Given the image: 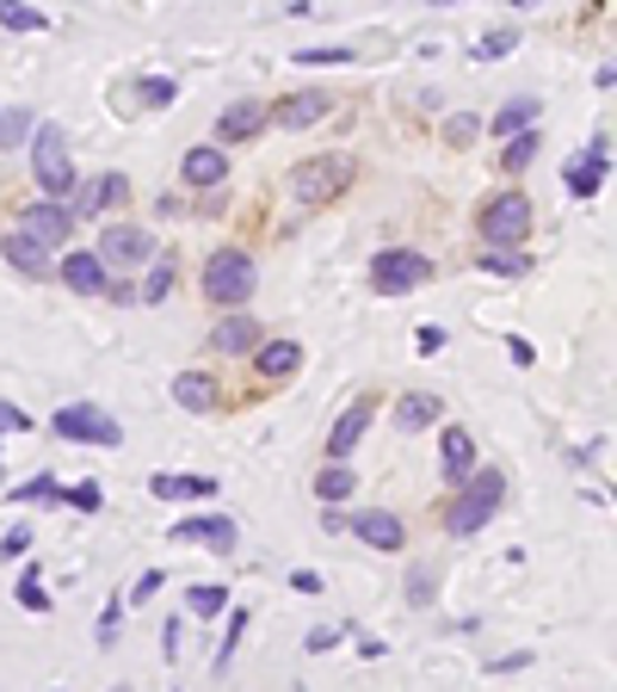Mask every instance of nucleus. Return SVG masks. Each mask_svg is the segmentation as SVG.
Instances as JSON below:
<instances>
[{"label": "nucleus", "instance_id": "obj_2", "mask_svg": "<svg viewBox=\"0 0 617 692\" xmlns=\"http://www.w3.org/2000/svg\"><path fill=\"white\" fill-rule=\"evenodd\" d=\"M291 205L296 210H322V205H334L339 192L353 186V155H308V161H296L291 167Z\"/></svg>", "mask_w": 617, "mask_h": 692}, {"label": "nucleus", "instance_id": "obj_52", "mask_svg": "<svg viewBox=\"0 0 617 692\" xmlns=\"http://www.w3.org/2000/svg\"><path fill=\"white\" fill-rule=\"evenodd\" d=\"M519 7H538V0H519Z\"/></svg>", "mask_w": 617, "mask_h": 692}, {"label": "nucleus", "instance_id": "obj_38", "mask_svg": "<svg viewBox=\"0 0 617 692\" xmlns=\"http://www.w3.org/2000/svg\"><path fill=\"white\" fill-rule=\"evenodd\" d=\"M476 137H481V118H476V111H457V118H445V142H451V149H469Z\"/></svg>", "mask_w": 617, "mask_h": 692}, {"label": "nucleus", "instance_id": "obj_29", "mask_svg": "<svg viewBox=\"0 0 617 692\" xmlns=\"http://www.w3.org/2000/svg\"><path fill=\"white\" fill-rule=\"evenodd\" d=\"M476 267L494 272V279H524V272H531V253L524 248H481Z\"/></svg>", "mask_w": 617, "mask_h": 692}, {"label": "nucleus", "instance_id": "obj_40", "mask_svg": "<svg viewBox=\"0 0 617 692\" xmlns=\"http://www.w3.org/2000/svg\"><path fill=\"white\" fill-rule=\"evenodd\" d=\"M19 606H25V613H50V594H44V575H37V569L19 575Z\"/></svg>", "mask_w": 617, "mask_h": 692}, {"label": "nucleus", "instance_id": "obj_43", "mask_svg": "<svg viewBox=\"0 0 617 692\" xmlns=\"http://www.w3.org/2000/svg\"><path fill=\"white\" fill-rule=\"evenodd\" d=\"M445 340L451 334L439 328V322H420V334H414V346H420V359H439V353H445Z\"/></svg>", "mask_w": 617, "mask_h": 692}, {"label": "nucleus", "instance_id": "obj_11", "mask_svg": "<svg viewBox=\"0 0 617 692\" xmlns=\"http://www.w3.org/2000/svg\"><path fill=\"white\" fill-rule=\"evenodd\" d=\"M75 192H80V198L68 205L75 217H106V210H123V205H130V173H118V167H111V173H93L87 186H75Z\"/></svg>", "mask_w": 617, "mask_h": 692}, {"label": "nucleus", "instance_id": "obj_10", "mask_svg": "<svg viewBox=\"0 0 617 692\" xmlns=\"http://www.w3.org/2000/svg\"><path fill=\"white\" fill-rule=\"evenodd\" d=\"M99 260L106 267H149L154 260V241H149V229H137V223H111V229H99Z\"/></svg>", "mask_w": 617, "mask_h": 692}, {"label": "nucleus", "instance_id": "obj_42", "mask_svg": "<svg viewBox=\"0 0 617 692\" xmlns=\"http://www.w3.org/2000/svg\"><path fill=\"white\" fill-rule=\"evenodd\" d=\"M519 50V32H488L476 44V63H500V56H512Z\"/></svg>", "mask_w": 617, "mask_h": 692}, {"label": "nucleus", "instance_id": "obj_44", "mask_svg": "<svg viewBox=\"0 0 617 692\" xmlns=\"http://www.w3.org/2000/svg\"><path fill=\"white\" fill-rule=\"evenodd\" d=\"M161 587H167V575H161V569H142L137 587H130V606H149V599L161 594Z\"/></svg>", "mask_w": 617, "mask_h": 692}, {"label": "nucleus", "instance_id": "obj_14", "mask_svg": "<svg viewBox=\"0 0 617 692\" xmlns=\"http://www.w3.org/2000/svg\"><path fill=\"white\" fill-rule=\"evenodd\" d=\"M167 538H173V544H204V551L229 556V551H235V519H223V513H192V519H180Z\"/></svg>", "mask_w": 617, "mask_h": 692}, {"label": "nucleus", "instance_id": "obj_19", "mask_svg": "<svg viewBox=\"0 0 617 692\" xmlns=\"http://www.w3.org/2000/svg\"><path fill=\"white\" fill-rule=\"evenodd\" d=\"M0 260H7L19 279H50V248L31 241L25 229H7V236H0Z\"/></svg>", "mask_w": 617, "mask_h": 692}, {"label": "nucleus", "instance_id": "obj_13", "mask_svg": "<svg viewBox=\"0 0 617 692\" xmlns=\"http://www.w3.org/2000/svg\"><path fill=\"white\" fill-rule=\"evenodd\" d=\"M346 532L365 538L370 551H401V544H408V526H401L389 507H358V513L346 519Z\"/></svg>", "mask_w": 617, "mask_h": 692}, {"label": "nucleus", "instance_id": "obj_24", "mask_svg": "<svg viewBox=\"0 0 617 692\" xmlns=\"http://www.w3.org/2000/svg\"><path fill=\"white\" fill-rule=\"evenodd\" d=\"M439 471H445V483L476 471V433H469V426H445V440H439Z\"/></svg>", "mask_w": 617, "mask_h": 692}, {"label": "nucleus", "instance_id": "obj_30", "mask_svg": "<svg viewBox=\"0 0 617 692\" xmlns=\"http://www.w3.org/2000/svg\"><path fill=\"white\" fill-rule=\"evenodd\" d=\"M0 32H50V13H37L31 0H0Z\"/></svg>", "mask_w": 617, "mask_h": 692}, {"label": "nucleus", "instance_id": "obj_36", "mask_svg": "<svg viewBox=\"0 0 617 692\" xmlns=\"http://www.w3.org/2000/svg\"><path fill=\"white\" fill-rule=\"evenodd\" d=\"M7 501H19V507H25V501H62V483L44 471V476H31L25 488H7Z\"/></svg>", "mask_w": 617, "mask_h": 692}, {"label": "nucleus", "instance_id": "obj_6", "mask_svg": "<svg viewBox=\"0 0 617 692\" xmlns=\"http://www.w3.org/2000/svg\"><path fill=\"white\" fill-rule=\"evenodd\" d=\"M476 229L488 248H524L531 241V198L524 192H494L488 205H481Z\"/></svg>", "mask_w": 617, "mask_h": 692}, {"label": "nucleus", "instance_id": "obj_15", "mask_svg": "<svg viewBox=\"0 0 617 692\" xmlns=\"http://www.w3.org/2000/svg\"><path fill=\"white\" fill-rule=\"evenodd\" d=\"M180 180L192 192H210V186H223L229 180V149L223 142H198V149H185V161H180Z\"/></svg>", "mask_w": 617, "mask_h": 692}, {"label": "nucleus", "instance_id": "obj_22", "mask_svg": "<svg viewBox=\"0 0 617 692\" xmlns=\"http://www.w3.org/2000/svg\"><path fill=\"white\" fill-rule=\"evenodd\" d=\"M253 340H260V322H253V315H247V303L241 310H223V322H216L210 328V346L216 353H253Z\"/></svg>", "mask_w": 617, "mask_h": 692}, {"label": "nucleus", "instance_id": "obj_51", "mask_svg": "<svg viewBox=\"0 0 617 692\" xmlns=\"http://www.w3.org/2000/svg\"><path fill=\"white\" fill-rule=\"evenodd\" d=\"M161 656H167V661H180V618H173V625L161 630Z\"/></svg>", "mask_w": 617, "mask_h": 692}, {"label": "nucleus", "instance_id": "obj_5", "mask_svg": "<svg viewBox=\"0 0 617 692\" xmlns=\"http://www.w3.org/2000/svg\"><path fill=\"white\" fill-rule=\"evenodd\" d=\"M432 279V260L420 248H377L370 253V291L377 298H408Z\"/></svg>", "mask_w": 617, "mask_h": 692}, {"label": "nucleus", "instance_id": "obj_18", "mask_svg": "<svg viewBox=\"0 0 617 692\" xmlns=\"http://www.w3.org/2000/svg\"><path fill=\"white\" fill-rule=\"evenodd\" d=\"M247 359H253V371H260L266 383H284V378L303 371V346H296V340H266V334H260Z\"/></svg>", "mask_w": 617, "mask_h": 692}, {"label": "nucleus", "instance_id": "obj_39", "mask_svg": "<svg viewBox=\"0 0 617 692\" xmlns=\"http://www.w3.org/2000/svg\"><path fill=\"white\" fill-rule=\"evenodd\" d=\"M432 594H439V575L426 563H414L408 569V606H432Z\"/></svg>", "mask_w": 617, "mask_h": 692}, {"label": "nucleus", "instance_id": "obj_48", "mask_svg": "<svg viewBox=\"0 0 617 692\" xmlns=\"http://www.w3.org/2000/svg\"><path fill=\"white\" fill-rule=\"evenodd\" d=\"M507 359L512 365H531V359H538V346L524 340V334H507Z\"/></svg>", "mask_w": 617, "mask_h": 692}, {"label": "nucleus", "instance_id": "obj_37", "mask_svg": "<svg viewBox=\"0 0 617 692\" xmlns=\"http://www.w3.org/2000/svg\"><path fill=\"white\" fill-rule=\"evenodd\" d=\"M137 94H142V106L167 111L173 99H180V80H173V75H149V80H142V87H137Z\"/></svg>", "mask_w": 617, "mask_h": 692}, {"label": "nucleus", "instance_id": "obj_33", "mask_svg": "<svg viewBox=\"0 0 617 692\" xmlns=\"http://www.w3.org/2000/svg\"><path fill=\"white\" fill-rule=\"evenodd\" d=\"M173 298V260H154L149 279L137 284V303H167Z\"/></svg>", "mask_w": 617, "mask_h": 692}, {"label": "nucleus", "instance_id": "obj_17", "mask_svg": "<svg viewBox=\"0 0 617 692\" xmlns=\"http://www.w3.org/2000/svg\"><path fill=\"white\" fill-rule=\"evenodd\" d=\"M149 495H161V501H210V495H223V483L204 471H154Z\"/></svg>", "mask_w": 617, "mask_h": 692}, {"label": "nucleus", "instance_id": "obj_1", "mask_svg": "<svg viewBox=\"0 0 617 692\" xmlns=\"http://www.w3.org/2000/svg\"><path fill=\"white\" fill-rule=\"evenodd\" d=\"M500 507H507V476L476 464L469 476H457V495L445 501V532L451 538H476L481 526H494Z\"/></svg>", "mask_w": 617, "mask_h": 692}, {"label": "nucleus", "instance_id": "obj_27", "mask_svg": "<svg viewBox=\"0 0 617 692\" xmlns=\"http://www.w3.org/2000/svg\"><path fill=\"white\" fill-rule=\"evenodd\" d=\"M500 142H507V149H500V167H507V173H524L531 161L543 155V137H538L531 125H524V130H512V137H500Z\"/></svg>", "mask_w": 617, "mask_h": 692}, {"label": "nucleus", "instance_id": "obj_28", "mask_svg": "<svg viewBox=\"0 0 617 692\" xmlns=\"http://www.w3.org/2000/svg\"><path fill=\"white\" fill-rule=\"evenodd\" d=\"M358 488V476H353V464H346V457H327L322 464V476H315V495H322V501H346V495H353Z\"/></svg>", "mask_w": 617, "mask_h": 692}, {"label": "nucleus", "instance_id": "obj_20", "mask_svg": "<svg viewBox=\"0 0 617 692\" xmlns=\"http://www.w3.org/2000/svg\"><path fill=\"white\" fill-rule=\"evenodd\" d=\"M260 130H266V106H260V99H235V106H223V118H216V142H223V149L253 142Z\"/></svg>", "mask_w": 617, "mask_h": 692}, {"label": "nucleus", "instance_id": "obj_35", "mask_svg": "<svg viewBox=\"0 0 617 692\" xmlns=\"http://www.w3.org/2000/svg\"><path fill=\"white\" fill-rule=\"evenodd\" d=\"M229 613V637H223V649H216V674H229V661H235V644L247 637V606H223Z\"/></svg>", "mask_w": 617, "mask_h": 692}, {"label": "nucleus", "instance_id": "obj_8", "mask_svg": "<svg viewBox=\"0 0 617 692\" xmlns=\"http://www.w3.org/2000/svg\"><path fill=\"white\" fill-rule=\"evenodd\" d=\"M605 180H611V130H599V137H593L581 155L562 167V186H569V198H593V192H605Z\"/></svg>", "mask_w": 617, "mask_h": 692}, {"label": "nucleus", "instance_id": "obj_50", "mask_svg": "<svg viewBox=\"0 0 617 692\" xmlns=\"http://www.w3.org/2000/svg\"><path fill=\"white\" fill-rule=\"evenodd\" d=\"M291 587H296V594H322V575H315V569H296V575H291Z\"/></svg>", "mask_w": 617, "mask_h": 692}, {"label": "nucleus", "instance_id": "obj_23", "mask_svg": "<svg viewBox=\"0 0 617 692\" xmlns=\"http://www.w3.org/2000/svg\"><path fill=\"white\" fill-rule=\"evenodd\" d=\"M370 414H377V402H370V396H358L353 409H346V414H339L334 426H327V457H353V445L365 440Z\"/></svg>", "mask_w": 617, "mask_h": 692}, {"label": "nucleus", "instance_id": "obj_53", "mask_svg": "<svg viewBox=\"0 0 617 692\" xmlns=\"http://www.w3.org/2000/svg\"><path fill=\"white\" fill-rule=\"evenodd\" d=\"M432 7H451V0H432Z\"/></svg>", "mask_w": 617, "mask_h": 692}, {"label": "nucleus", "instance_id": "obj_46", "mask_svg": "<svg viewBox=\"0 0 617 692\" xmlns=\"http://www.w3.org/2000/svg\"><path fill=\"white\" fill-rule=\"evenodd\" d=\"M334 644H339V625H315V630H308V656H327Z\"/></svg>", "mask_w": 617, "mask_h": 692}, {"label": "nucleus", "instance_id": "obj_41", "mask_svg": "<svg viewBox=\"0 0 617 692\" xmlns=\"http://www.w3.org/2000/svg\"><path fill=\"white\" fill-rule=\"evenodd\" d=\"M62 501L75 507V513H99V507H106V488H99V483H75V488H62Z\"/></svg>", "mask_w": 617, "mask_h": 692}, {"label": "nucleus", "instance_id": "obj_7", "mask_svg": "<svg viewBox=\"0 0 617 692\" xmlns=\"http://www.w3.org/2000/svg\"><path fill=\"white\" fill-rule=\"evenodd\" d=\"M50 433L68 445H123V421L106 414L99 402H68V409L50 414Z\"/></svg>", "mask_w": 617, "mask_h": 692}, {"label": "nucleus", "instance_id": "obj_49", "mask_svg": "<svg viewBox=\"0 0 617 692\" xmlns=\"http://www.w3.org/2000/svg\"><path fill=\"white\" fill-rule=\"evenodd\" d=\"M106 298L130 310V303H137V284H130V279H106Z\"/></svg>", "mask_w": 617, "mask_h": 692}, {"label": "nucleus", "instance_id": "obj_32", "mask_svg": "<svg viewBox=\"0 0 617 692\" xmlns=\"http://www.w3.org/2000/svg\"><path fill=\"white\" fill-rule=\"evenodd\" d=\"M358 50L353 44H303L296 50V68H334V63H353Z\"/></svg>", "mask_w": 617, "mask_h": 692}, {"label": "nucleus", "instance_id": "obj_21", "mask_svg": "<svg viewBox=\"0 0 617 692\" xmlns=\"http://www.w3.org/2000/svg\"><path fill=\"white\" fill-rule=\"evenodd\" d=\"M445 421V396L439 390H408L396 396V433H426V426Z\"/></svg>", "mask_w": 617, "mask_h": 692}, {"label": "nucleus", "instance_id": "obj_26", "mask_svg": "<svg viewBox=\"0 0 617 692\" xmlns=\"http://www.w3.org/2000/svg\"><path fill=\"white\" fill-rule=\"evenodd\" d=\"M538 118H543V99L538 94H519V99H507V106H500V111H494V142H500V137H512V130H524V125H538Z\"/></svg>", "mask_w": 617, "mask_h": 692}, {"label": "nucleus", "instance_id": "obj_3", "mask_svg": "<svg viewBox=\"0 0 617 692\" xmlns=\"http://www.w3.org/2000/svg\"><path fill=\"white\" fill-rule=\"evenodd\" d=\"M253 284H260V267H253L247 248H216L210 260H204V298H210L216 310H241V303L253 298Z\"/></svg>", "mask_w": 617, "mask_h": 692}, {"label": "nucleus", "instance_id": "obj_34", "mask_svg": "<svg viewBox=\"0 0 617 692\" xmlns=\"http://www.w3.org/2000/svg\"><path fill=\"white\" fill-rule=\"evenodd\" d=\"M31 125H37V118H31L25 106H7V111H0V149H25Z\"/></svg>", "mask_w": 617, "mask_h": 692}, {"label": "nucleus", "instance_id": "obj_45", "mask_svg": "<svg viewBox=\"0 0 617 692\" xmlns=\"http://www.w3.org/2000/svg\"><path fill=\"white\" fill-rule=\"evenodd\" d=\"M31 538H37L31 526H13V532L0 538V556H25V551H31Z\"/></svg>", "mask_w": 617, "mask_h": 692}, {"label": "nucleus", "instance_id": "obj_9", "mask_svg": "<svg viewBox=\"0 0 617 692\" xmlns=\"http://www.w3.org/2000/svg\"><path fill=\"white\" fill-rule=\"evenodd\" d=\"M75 223H80V217L68 210V198H37V205H25V210H19V223H13V229H25L31 241H44V248L56 253L62 241H75Z\"/></svg>", "mask_w": 617, "mask_h": 692}, {"label": "nucleus", "instance_id": "obj_31", "mask_svg": "<svg viewBox=\"0 0 617 692\" xmlns=\"http://www.w3.org/2000/svg\"><path fill=\"white\" fill-rule=\"evenodd\" d=\"M223 606H229V587H223V582H198L192 594H185V613L198 618V625H204V618H216Z\"/></svg>", "mask_w": 617, "mask_h": 692}, {"label": "nucleus", "instance_id": "obj_16", "mask_svg": "<svg viewBox=\"0 0 617 692\" xmlns=\"http://www.w3.org/2000/svg\"><path fill=\"white\" fill-rule=\"evenodd\" d=\"M327 111H334V94H322V87H308V94H291V99H278V106L266 111V125H284V130H308V125H322Z\"/></svg>", "mask_w": 617, "mask_h": 692}, {"label": "nucleus", "instance_id": "obj_47", "mask_svg": "<svg viewBox=\"0 0 617 692\" xmlns=\"http://www.w3.org/2000/svg\"><path fill=\"white\" fill-rule=\"evenodd\" d=\"M31 426V414L25 409H13V402H0V433H25Z\"/></svg>", "mask_w": 617, "mask_h": 692}, {"label": "nucleus", "instance_id": "obj_4", "mask_svg": "<svg viewBox=\"0 0 617 692\" xmlns=\"http://www.w3.org/2000/svg\"><path fill=\"white\" fill-rule=\"evenodd\" d=\"M25 149H31V180L44 186V198H68V192L80 186L75 161H68V142H62L56 125H31Z\"/></svg>", "mask_w": 617, "mask_h": 692}, {"label": "nucleus", "instance_id": "obj_25", "mask_svg": "<svg viewBox=\"0 0 617 692\" xmlns=\"http://www.w3.org/2000/svg\"><path fill=\"white\" fill-rule=\"evenodd\" d=\"M173 402H180L185 414H210L216 409V378L210 371H180V378H173Z\"/></svg>", "mask_w": 617, "mask_h": 692}, {"label": "nucleus", "instance_id": "obj_12", "mask_svg": "<svg viewBox=\"0 0 617 692\" xmlns=\"http://www.w3.org/2000/svg\"><path fill=\"white\" fill-rule=\"evenodd\" d=\"M56 279L68 284L75 298H99V291H106V279H111V267H106L93 248H68V253L56 260Z\"/></svg>", "mask_w": 617, "mask_h": 692}]
</instances>
